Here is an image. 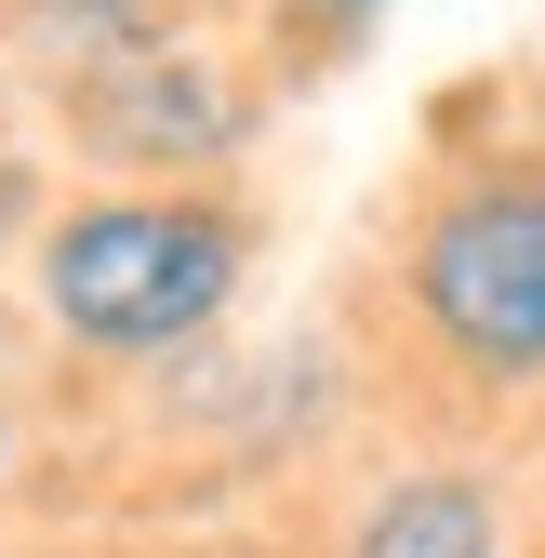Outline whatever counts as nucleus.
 I'll use <instances>...</instances> for the list:
<instances>
[{"label": "nucleus", "instance_id": "nucleus-7", "mask_svg": "<svg viewBox=\"0 0 545 558\" xmlns=\"http://www.w3.org/2000/svg\"><path fill=\"white\" fill-rule=\"evenodd\" d=\"M27 227V160H0V240Z\"/></svg>", "mask_w": 545, "mask_h": 558}, {"label": "nucleus", "instance_id": "nucleus-6", "mask_svg": "<svg viewBox=\"0 0 545 558\" xmlns=\"http://www.w3.org/2000/svg\"><path fill=\"white\" fill-rule=\"evenodd\" d=\"M386 0H266V27H280V66H332V53H360L373 40Z\"/></svg>", "mask_w": 545, "mask_h": 558}, {"label": "nucleus", "instance_id": "nucleus-4", "mask_svg": "<svg viewBox=\"0 0 545 558\" xmlns=\"http://www.w3.org/2000/svg\"><path fill=\"white\" fill-rule=\"evenodd\" d=\"M347 558H506V506H493L465 465L386 478V493L360 506V545H347Z\"/></svg>", "mask_w": 545, "mask_h": 558}, {"label": "nucleus", "instance_id": "nucleus-2", "mask_svg": "<svg viewBox=\"0 0 545 558\" xmlns=\"http://www.w3.org/2000/svg\"><path fill=\"white\" fill-rule=\"evenodd\" d=\"M413 319L452 373L545 386V173H480L413 227Z\"/></svg>", "mask_w": 545, "mask_h": 558}, {"label": "nucleus", "instance_id": "nucleus-5", "mask_svg": "<svg viewBox=\"0 0 545 558\" xmlns=\"http://www.w3.org/2000/svg\"><path fill=\"white\" fill-rule=\"evenodd\" d=\"M14 14H27V40H53L81 66V53H120V40H160L173 0H14Z\"/></svg>", "mask_w": 545, "mask_h": 558}, {"label": "nucleus", "instance_id": "nucleus-8", "mask_svg": "<svg viewBox=\"0 0 545 558\" xmlns=\"http://www.w3.org/2000/svg\"><path fill=\"white\" fill-rule=\"evenodd\" d=\"M173 14H186V0H173Z\"/></svg>", "mask_w": 545, "mask_h": 558}, {"label": "nucleus", "instance_id": "nucleus-3", "mask_svg": "<svg viewBox=\"0 0 545 558\" xmlns=\"http://www.w3.org/2000/svg\"><path fill=\"white\" fill-rule=\"evenodd\" d=\"M66 133H81V160H120V173H214V160H240L253 94L199 40L160 27V40H120V53L66 66Z\"/></svg>", "mask_w": 545, "mask_h": 558}, {"label": "nucleus", "instance_id": "nucleus-1", "mask_svg": "<svg viewBox=\"0 0 545 558\" xmlns=\"http://www.w3.org/2000/svg\"><path fill=\"white\" fill-rule=\"evenodd\" d=\"M240 214L227 199H186V186H120L81 199V214L40 227V306L66 345L94 360H160V345L214 332L240 293Z\"/></svg>", "mask_w": 545, "mask_h": 558}]
</instances>
